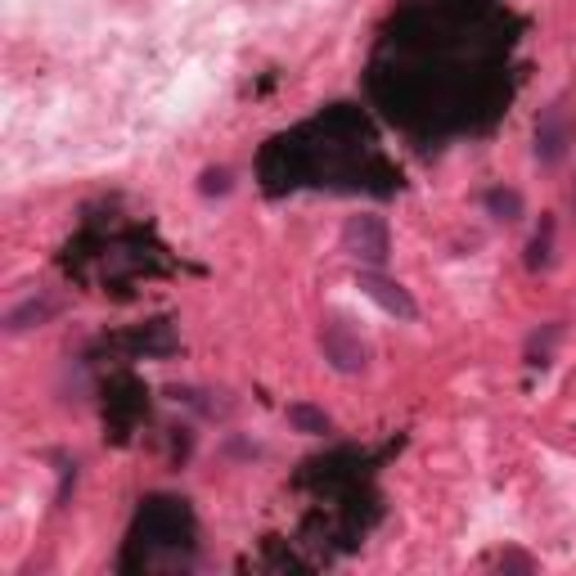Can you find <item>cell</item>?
<instances>
[{"mask_svg": "<svg viewBox=\"0 0 576 576\" xmlns=\"http://www.w3.org/2000/svg\"><path fill=\"white\" fill-rule=\"evenodd\" d=\"M320 351H324V360H329L338 374H360V369L369 365L365 338H360L347 320H338V315L320 324Z\"/></svg>", "mask_w": 576, "mask_h": 576, "instance_id": "obj_1", "label": "cell"}, {"mask_svg": "<svg viewBox=\"0 0 576 576\" xmlns=\"http://www.w3.org/2000/svg\"><path fill=\"white\" fill-rule=\"evenodd\" d=\"M342 248L351 252L365 266H383L387 252H392V234H387V221L374 212H360L342 225Z\"/></svg>", "mask_w": 576, "mask_h": 576, "instance_id": "obj_2", "label": "cell"}, {"mask_svg": "<svg viewBox=\"0 0 576 576\" xmlns=\"http://www.w3.org/2000/svg\"><path fill=\"white\" fill-rule=\"evenodd\" d=\"M356 284H360V293H365V297H374V302L383 306L387 315H396V320H414V315H419V306H414V297L405 293L401 284H392V279H383L374 266H365V270H360V279H356Z\"/></svg>", "mask_w": 576, "mask_h": 576, "instance_id": "obj_3", "label": "cell"}, {"mask_svg": "<svg viewBox=\"0 0 576 576\" xmlns=\"http://www.w3.org/2000/svg\"><path fill=\"white\" fill-rule=\"evenodd\" d=\"M567 117H563V108H545L540 113V122H536V158L540 162H558L563 158V149H567Z\"/></svg>", "mask_w": 576, "mask_h": 576, "instance_id": "obj_4", "label": "cell"}, {"mask_svg": "<svg viewBox=\"0 0 576 576\" xmlns=\"http://www.w3.org/2000/svg\"><path fill=\"white\" fill-rule=\"evenodd\" d=\"M54 315V306L45 302V297H27L23 306H14V311L5 315V329L9 333H23V329H32V324H45Z\"/></svg>", "mask_w": 576, "mask_h": 576, "instance_id": "obj_5", "label": "cell"}, {"mask_svg": "<svg viewBox=\"0 0 576 576\" xmlns=\"http://www.w3.org/2000/svg\"><path fill=\"white\" fill-rule=\"evenodd\" d=\"M486 212L495 216V221H518L522 216V194L518 189H504V185H495V189H486Z\"/></svg>", "mask_w": 576, "mask_h": 576, "instance_id": "obj_6", "label": "cell"}, {"mask_svg": "<svg viewBox=\"0 0 576 576\" xmlns=\"http://www.w3.org/2000/svg\"><path fill=\"white\" fill-rule=\"evenodd\" d=\"M288 423H293L297 432H306V437H320V432H329V414L315 410V405H306V401L288 405Z\"/></svg>", "mask_w": 576, "mask_h": 576, "instance_id": "obj_7", "label": "cell"}, {"mask_svg": "<svg viewBox=\"0 0 576 576\" xmlns=\"http://www.w3.org/2000/svg\"><path fill=\"white\" fill-rule=\"evenodd\" d=\"M198 194L212 198V194H230V167H207L198 176Z\"/></svg>", "mask_w": 576, "mask_h": 576, "instance_id": "obj_8", "label": "cell"}, {"mask_svg": "<svg viewBox=\"0 0 576 576\" xmlns=\"http://www.w3.org/2000/svg\"><path fill=\"white\" fill-rule=\"evenodd\" d=\"M549 234H554V225L545 221V234H536V239H531V257H527V266H531V270L545 266V261H549Z\"/></svg>", "mask_w": 576, "mask_h": 576, "instance_id": "obj_9", "label": "cell"}]
</instances>
